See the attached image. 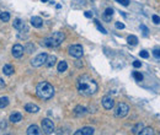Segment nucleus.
I'll return each mask as SVG.
<instances>
[{"instance_id":"f257e3e1","label":"nucleus","mask_w":160,"mask_h":135,"mask_svg":"<svg viewBox=\"0 0 160 135\" xmlns=\"http://www.w3.org/2000/svg\"><path fill=\"white\" fill-rule=\"evenodd\" d=\"M76 88L80 95L83 96H92L95 95L98 86L95 80H92L89 75H81L76 81Z\"/></svg>"},{"instance_id":"f03ea898","label":"nucleus","mask_w":160,"mask_h":135,"mask_svg":"<svg viewBox=\"0 0 160 135\" xmlns=\"http://www.w3.org/2000/svg\"><path fill=\"white\" fill-rule=\"evenodd\" d=\"M36 95H37V97L43 101L51 100L54 96V87L49 82L42 81V82H39L36 86Z\"/></svg>"},{"instance_id":"7ed1b4c3","label":"nucleus","mask_w":160,"mask_h":135,"mask_svg":"<svg viewBox=\"0 0 160 135\" xmlns=\"http://www.w3.org/2000/svg\"><path fill=\"white\" fill-rule=\"evenodd\" d=\"M65 39V35L63 32H54L52 36L47 37V38H44L41 44L44 47H48V48H56V47H59L62 43H63V41Z\"/></svg>"},{"instance_id":"20e7f679","label":"nucleus","mask_w":160,"mask_h":135,"mask_svg":"<svg viewBox=\"0 0 160 135\" xmlns=\"http://www.w3.org/2000/svg\"><path fill=\"white\" fill-rule=\"evenodd\" d=\"M68 53H69V55L74 57V58H80L84 54V49L80 44H73V46L68 48Z\"/></svg>"},{"instance_id":"39448f33","label":"nucleus","mask_w":160,"mask_h":135,"mask_svg":"<svg viewBox=\"0 0 160 135\" xmlns=\"http://www.w3.org/2000/svg\"><path fill=\"white\" fill-rule=\"evenodd\" d=\"M47 58H48V55L46 54V53H41V54H38L36 58H33L31 60V65H32V67H35V68L42 67V65L46 64Z\"/></svg>"},{"instance_id":"423d86ee","label":"nucleus","mask_w":160,"mask_h":135,"mask_svg":"<svg viewBox=\"0 0 160 135\" xmlns=\"http://www.w3.org/2000/svg\"><path fill=\"white\" fill-rule=\"evenodd\" d=\"M42 130L44 134L54 133V124H53V122L51 119H48V118H44L42 120Z\"/></svg>"},{"instance_id":"0eeeda50","label":"nucleus","mask_w":160,"mask_h":135,"mask_svg":"<svg viewBox=\"0 0 160 135\" xmlns=\"http://www.w3.org/2000/svg\"><path fill=\"white\" fill-rule=\"evenodd\" d=\"M128 112H129L128 104H126V103H120V104L117 106L114 114H116L117 118H123V117H126L127 114H128Z\"/></svg>"},{"instance_id":"6e6552de","label":"nucleus","mask_w":160,"mask_h":135,"mask_svg":"<svg viewBox=\"0 0 160 135\" xmlns=\"http://www.w3.org/2000/svg\"><path fill=\"white\" fill-rule=\"evenodd\" d=\"M23 52H25V48L21 46V44H15V46L12 47V51H11L12 57H14V58H17V59L21 58Z\"/></svg>"},{"instance_id":"1a4fd4ad","label":"nucleus","mask_w":160,"mask_h":135,"mask_svg":"<svg viewBox=\"0 0 160 135\" xmlns=\"http://www.w3.org/2000/svg\"><path fill=\"white\" fill-rule=\"evenodd\" d=\"M102 106H104L105 109H112L114 106V101L113 98H111L110 96H105L102 98Z\"/></svg>"},{"instance_id":"9d476101","label":"nucleus","mask_w":160,"mask_h":135,"mask_svg":"<svg viewBox=\"0 0 160 135\" xmlns=\"http://www.w3.org/2000/svg\"><path fill=\"white\" fill-rule=\"evenodd\" d=\"M94 132H95V129L91 128V126H84V128L79 129L78 132H75L74 134H75V135H92Z\"/></svg>"},{"instance_id":"9b49d317","label":"nucleus","mask_w":160,"mask_h":135,"mask_svg":"<svg viewBox=\"0 0 160 135\" xmlns=\"http://www.w3.org/2000/svg\"><path fill=\"white\" fill-rule=\"evenodd\" d=\"M31 25L36 28H39L43 26V20L38 16H33V17H31Z\"/></svg>"},{"instance_id":"f8f14e48","label":"nucleus","mask_w":160,"mask_h":135,"mask_svg":"<svg viewBox=\"0 0 160 135\" xmlns=\"http://www.w3.org/2000/svg\"><path fill=\"white\" fill-rule=\"evenodd\" d=\"M25 110H27L28 113H37L39 110V107L35 103H27L25 106Z\"/></svg>"},{"instance_id":"ddd939ff","label":"nucleus","mask_w":160,"mask_h":135,"mask_svg":"<svg viewBox=\"0 0 160 135\" xmlns=\"http://www.w3.org/2000/svg\"><path fill=\"white\" fill-rule=\"evenodd\" d=\"M86 113H88V109H86L85 107H83V106H76V107L74 108V114H75L76 117H81Z\"/></svg>"},{"instance_id":"4468645a","label":"nucleus","mask_w":160,"mask_h":135,"mask_svg":"<svg viewBox=\"0 0 160 135\" xmlns=\"http://www.w3.org/2000/svg\"><path fill=\"white\" fill-rule=\"evenodd\" d=\"M12 26H14L16 30H19V31H22V28H26V27H25L23 21H22V20H20V19H15L14 22H12Z\"/></svg>"},{"instance_id":"2eb2a0df","label":"nucleus","mask_w":160,"mask_h":135,"mask_svg":"<svg viewBox=\"0 0 160 135\" xmlns=\"http://www.w3.org/2000/svg\"><path fill=\"white\" fill-rule=\"evenodd\" d=\"M26 133H27L28 135H38L41 132H39V128H38V126L33 124V125H30V126H28Z\"/></svg>"},{"instance_id":"dca6fc26","label":"nucleus","mask_w":160,"mask_h":135,"mask_svg":"<svg viewBox=\"0 0 160 135\" xmlns=\"http://www.w3.org/2000/svg\"><path fill=\"white\" fill-rule=\"evenodd\" d=\"M20 120H22V114L20 112H15L10 116V122L11 123H19Z\"/></svg>"},{"instance_id":"f3484780","label":"nucleus","mask_w":160,"mask_h":135,"mask_svg":"<svg viewBox=\"0 0 160 135\" xmlns=\"http://www.w3.org/2000/svg\"><path fill=\"white\" fill-rule=\"evenodd\" d=\"M113 15V9H111V7H108V9H106L104 15H102V19L105 20V21H111V17H112Z\"/></svg>"},{"instance_id":"a211bd4d","label":"nucleus","mask_w":160,"mask_h":135,"mask_svg":"<svg viewBox=\"0 0 160 135\" xmlns=\"http://www.w3.org/2000/svg\"><path fill=\"white\" fill-rule=\"evenodd\" d=\"M3 72L5 74V75L7 76H10L12 72H14V67L10 64H6V65H4V68H3Z\"/></svg>"},{"instance_id":"6ab92c4d","label":"nucleus","mask_w":160,"mask_h":135,"mask_svg":"<svg viewBox=\"0 0 160 135\" xmlns=\"http://www.w3.org/2000/svg\"><path fill=\"white\" fill-rule=\"evenodd\" d=\"M143 128H144V124H143V123H137V124L133 126L132 133H133V134H141V132L143 130Z\"/></svg>"},{"instance_id":"aec40b11","label":"nucleus","mask_w":160,"mask_h":135,"mask_svg":"<svg viewBox=\"0 0 160 135\" xmlns=\"http://www.w3.org/2000/svg\"><path fill=\"white\" fill-rule=\"evenodd\" d=\"M56 61H57V58H56L54 55H49L48 58H47V61H46V65H47L48 68H52V67H54Z\"/></svg>"},{"instance_id":"412c9836","label":"nucleus","mask_w":160,"mask_h":135,"mask_svg":"<svg viewBox=\"0 0 160 135\" xmlns=\"http://www.w3.org/2000/svg\"><path fill=\"white\" fill-rule=\"evenodd\" d=\"M68 69V64H67V61L65 60H62V61H59V64H58V71L59 72H63V71H65Z\"/></svg>"},{"instance_id":"4be33fe9","label":"nucleus","mask_w":160,"mask_h":135,"mask_svg":"<svg viewBox=\"0 0 160 135\" xmlns=\"http://www.w3.org/2000/svg\"><path fill=\"white\" fill-rule=\"evenodd\" d=\"M127 42H128V44H131V46H135V44L138 43V38L135 36H128V38H127Z\"/></svg>"},{"instance_id":"5701e85b","label":"nucleus","mask_w":160,"mask_h":135,"mask_svg":"<svg viewBox=\"0 0 160 135\" xmlns=\"http://www.w3.org/2000/svg\"><path fill=\"white\" fill-rule=\"evenodd\" d=\"M9 106V98L7 97H0V108H5Z\"/></svg>"},{"instance_id":"b1692460","label":"nucleus","mask_w":160,"mask_h":135,"mask_svg":"<svg viewBox=\"0 0 160 135\" xmlns=\"http://www.w3.org/2000/svg\"><path fill=\"white\" fill-rule=\"evenodd\" d=\"M155 134L153 128H143V130L141 132V135H153Z\"/></svg>"},{"instance_id":"393cba45","label":"nucleus","mask_w":160,"mask_h":135,"mask_svg":"<svg viewBox=\"0 0 160 135\" xmlns=\"http://www.w3.org/2000/svg\"><path fill=\"white\" fill-rule=\"evenodd\" d=\"M0 20L3 22H7L10 20V14L9 12H0Z\"/></svg>"},{"instance_id":"a878e982","label":"nucleus","mask_w":160,"mask_h":135,"mask_svg":"<svg viewBox=\"0 0 160 135\" xmlns=\"http://www.w3.org/2000/svg\"><path fill=\"white\" fill-rule=\"evenodd\" d=\"M94 22H95V25H96V27H97V30L100 31L101 33H104V35H106V33H107V32H106V30H105V28H104V27L101 26V25H100V22H98L97 20H95V21H94Z\"/></svg>"},{"instance_id":"bb28decb","label":"nucleus","mask_w":160,"mask_h":135,"mask_svg":"<svg viewBox=\"0 0 160 135\" xmlns=\"http://www.w3.org/2000/svg\"><path fill=\"white\" fill-rule=\"evenodd\" d=\"M133 77L137 81H142L143 80V75L141 72H138V71H133Z\"/></svg>"},{"instance_id":"cd10ccee","label":"nucleus","mask_w":160,"mask_h":135,"mask_svg":"<svg viewBox=\"0 0 160 135\" xmlns=\"http://www.w3.org/2000/svg\"><path fill=\"white\" fill-rule=\"evenodd\" d=\"M33 51H35V46H33V44H31V43H28L26 46V52L27 53H32Z\"/></svg>"},{"instance_id":"c85d7f7f","label":"nucleus","mask_w":160,"mask_h":135,"mask_svg":"<svg viewBox=\"0 0 160 135\" xmlns=\"http://www.w3.org/2000/svg\"><path fill=\"white\" fill-rule=\"evenodd\" d=\"M117 3H120V4H122L123 6H128L129 5V0H116Z\"/></svg>"},{"instance_id":"c756f323","label":"nucleus","mask_w":160,"mask_h":135,"mask_svg":"<svg viewBox=\"0 0 160 135\" xmlns=\"http://www.w3.org/2000/svg\"><path fill=\"white\" fill-rule=\"evenodd\" d=\"M139 55H141L142 58H145V59H147L148 57H149V53H148L147 51H142L141 53H139Z\"/></svg>"},{"instance_id":"7c9ffc66","label":"nucleus","mask_w":160,"mask_h":135,"mask_svg":"<svg viewBox=\"0 0 160 135\" xmlns=\"http://www.w3.org/2000/svg\"><path fill=\"white\" fill-rule=\"evenodd\" d=\"M153 55L155 58H160V49H154L153 51Z\"/></svg>"},{"instance_id":"2f4dec72","label":"nucleus","mask_w":160,"mask_h":135,"mask_svg":"<svg viewBox=\"0 0 160 135\" xmlns=\"http://www.w3.org/2000/svg\"><path fill=\"white\" fill-rule=\"evenodd\" d=\"M153 21H154V23H160V17H159V16L158 15H154L153 16Z\"/></svg>"},{"instance_id":"473e14b6","label":"nucleus","mask_w":160,"mask_h":135,"mask_svg":"<svg viewBox=\"0 0 160 135\" xmlns=\"http://www.w3.org/2000/svg\"><path fill=\"white\" fill-rule=\"evenodd\" d=\"M116 28H118V30H123V28H125V25H123L122 22H116Z\"/></svg>"},{"instance_id":"72a5a7b5","label":"nucleus","mask_w":160,"mask_h":135,"mask_svg":"<svg viewBox=\"0 0 160 135\" xmlns=\"http://www.w3.org/2000/svg\"><path fill=\"white\" fill-rule=\"evenodd\" d=\"M133 67L134 68H141L142 67V63H141V61H138V60H135L134 63H133Z\"/></svg>"},{"instance_id":"f704fd0d","label":"nucleus","mask_w":160,"mask_h":135,"mask_svg":"<svg viewBox=\"0 0 160 135\" xmlns=\"http://www.w3.org/2000/svg\"><path fill=\"white\" fill-rule=\"evenodd\" d=\"M85 17H88V19H91L92 17V12H90V11H85Z\"/></svg>"},{"instance_id":"c9c22d12","label":"nucleus","mask_w":160,"mask_h":135,"mask_svg":"<svg viewBox=\"0 0 160 135\" xmlns=\"http://www.w3.org/2000/svg\"><path fill=\"white\" fill-rule=\"evenodd\" d=\"M1 128H3V129H5V128H6V123L4 122V120H3V122H0V130H1Z\"/></svg>"},{"instance_id":"e433bc0d","label":"nucleus","mask_w":160,"mask_h":135,"mask_svg":"<svg viewBox=\"0 0 160 135\" xmlns=\"http://www.w3.org/2000/svg\"><path fill=\"white\" fill-rule=\"evenodd\" d=\"M141 28H142L143 31H144V35L147 36V33H148V28H147V27L144 26V25H142V26H141Z\"/></svg>"},{"instance_id":"4c0bfd02","label":"nucleus","mask_w":160,"mask_h":135,"mask_svg":"<svg viewBox=\"0 0 160 135\" xmlns=\"http://www.w3.org/2000/svg\"><path fill=\"white\" fill-rule=\"evenodd\" d=\"M4 86H5V82H4V80H3V79H0V88H3Z\"/></svg>"},{"instance_id":"58836bf2","label":"nucleus","mask_w":160,"mask_h":135,"mask_svg":"<svg viewBox=\"0 0 160 135\" xmlns=\"http://www.w3.org/2000/svg\"><path fill=\"white\" fill-rule=\"evenodd\" d=\"M48 1V0H42V3H47Z\"/></svg>"}]
</instances>
